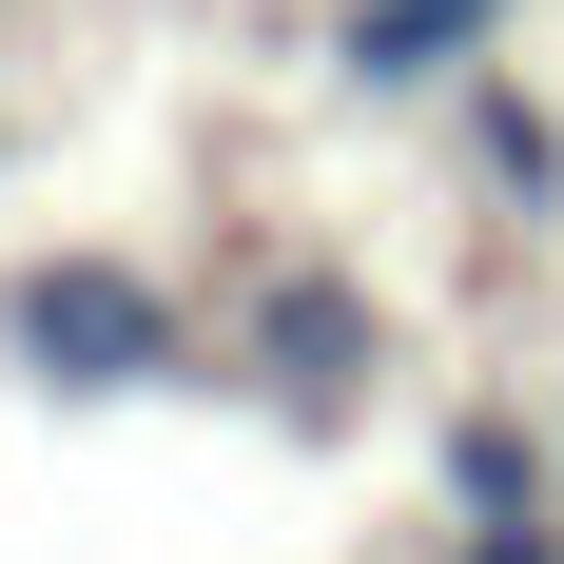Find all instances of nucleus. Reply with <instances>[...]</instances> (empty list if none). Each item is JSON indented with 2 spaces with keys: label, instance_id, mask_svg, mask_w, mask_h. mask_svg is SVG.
<instances>
[{
  "label": "nucleus",
  "instance_id": "5",
  "mask_svg": "<svg viewBox=\"0 0 564 564\" xmlns=\"http://www.w3.org/2000/svg\"><path fill=\"white\" fill-rule=\"evenodd\" d=\"M467 564H564V525H467Z\"/></svg>",
  "mask_w": 564,
  "mask_h": 564
},
{
  "label": "nucleus",
  "instance_id": "4",
  "mask_svg": "<svg viewBox=\"0 0 564 564\" xmlns=\"http://www.w3.org/2000/svg\"><path fill=\"white\" fill-rule=\"evenodd\" d=\"M467 175H487L507 215H564V117L545 98H467Z\"/></svg>",
  "mask_w": 564,
  "mask_h": 564
},
{
  "label": "nucleus",
  "instance_id": "3",
  "mask_svg": "<svg viewBox=\"0 0 564 564\" xmlns=\"http://www.w3.org/2000/svg\"><path fill=\"white\" fill-rule=\"evenodd\" d=\"M545 429H525V409H467V429H448V507L467 525H545Z\"/></svg>",
  "mask_w": 564,
  "mask_h": 564
},
{
  "label": "nucleus",
  "instance_id": "1",
  "mask_svg": "<svg viewBox=\"0 0 564 564\" xmlns=\"http://www.w3.org/2000/svg\"><path fill=\"white\" fill-rule=\"evenodd\" d=\"M20 350H40L58 390H137V370H175V312L117 273V253H58V273L20 292Z\"/></svg>",
  "mask_w": 564,
  "mask_h": 564
},
{
  "label": "nucleus",
  "instance_id": "2",
  "mask_svg": "<svg viewBox=\"0 0 564 564\" xmlns=\"http://www.w3.org/2000/svg\"><path fill=\"white\" fill-rule=\"evenodd\" d=\"M487 20H507V0H350V98H409V78H448L467 40H487Z\"/></svg>",
  "mask_w": 564,
  "mask_h": 564
}]
</instances>
